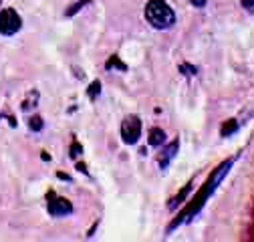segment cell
<instances>
[{
	"label": "cell",
	"mask_w": 254,
	"mask_h": 242,
	"mask_svg": "<svg viewBox=\"0 0 254 242\" xmlns=\"http://www.w3.org/2000/svg\"><path fill=\"white\" fill-rule=\"evenodd\" d=\"M234 162H236V158H230V160H226V162H222L214 172H212V176L206 180V184L202 186V190L196 194V198L194 200H190V204L182 210V214L170 224V228H168V232H172V230H176L180 224H184L186 220H190V218H194L198 212L204 208V204L208 202V198L216 192V188H218V184L222 180H224L226 176H228V172H230V168L234 166Z\"/></svg>",
	"instance_id": "cell-1"
},
{
	"label": "cell",
	"mask_w": 254,
	"mask_h": 242,
	"mask_svg": "<svg viewBox=\"0 0 254 242\" xmlns=\"http://www.w3.org/2000/svg\"><path fill=\"white\" fill-rule=\"evenodd\" d=\"M145 18L153 28L168 30L176 22V12L166 0H149L145 4Z\"/></svg>",
	"instance_id": "cell-2"
},
{
	"label": "cell",
	"mask_w": 254,
	"mask_h": 242,
	"mask_svg": "<svg viewBox=\"0 0 254 242\" xmlns=\"http://www.w3.org/2000/svg\"><path fill=\"white\" fill-rule=\"evenodd\" d=\"M22 28V18L14 8H4L0 10V35L12 37Z\"/></svg>",
	"instance_id": "cell-3"
},
{
	"label": "cell",
	"mask_w": 254,
	"mask_h": 242,
	"mask_svg": "<svg viewBox=\"0 0 254 242\" xmlns=\"http://www.w3.org/2000/svg\"><path fill=\"white\" fill-rule=\"evenodd\" d=\"M141 137V119L137 115H129L121 123V139L127 145H135Z\"/></svg>",
	"instance_id": "cell-4"
},
{
	"label": "cell",
	"mask_w": 254,
	"mask_h": 242,
	"mask_svg": "<svg viewBox=\"0 0 254 242\" xmlns=\"http://www.w3.org/2000/svg\"><path fill=\"white\" fill-rule=\"evenodd\" d=\"M47 210L53 218H65L69 214H73V204L67 198H61L55 192L47 194Z\"/></svg>",
	"instance_id": "cell-5"
},
{
	"label": "cell",
	"mask_w": 254,
	"mask_h": 242,
	"mask_svg": "<svg viewBox=\"0 0 254 242\" xmlns=\"http://www.w3.org/2000/svg\"><path fill=\"white\" fill-rule=\"evenodd\" d=\"M178 149H180V141H178V139H174L172 143H168V145L164 147V154H162V158H160V168H162V170H168V166L172 164V160H174L176 154H178Z\"/></svg>",
	"instance_id": "cell-6"
},
{
	"label": "cell",
	"mask_w": 254,
	"mask_h": 242,
	"mask_svg": "<svg viewBox=\"0 0 254 242\" xmlns=\"http://www.w3.org/2000/svg\"><path fill=\"white\" fill-rule=\"evenodd\" d=\"M164 141H166V133H164L162 127H151V129H149V135H147V143H149V145L160 147Z\"/></svg>",
	"instance_id": "cell-7"
},
{
	"label": "cell",
	"mask_w": 254,
	"mask_h": 242,
	"mask_svg": "<svg viewBox=\"0 0 254 242\" xmlns=\"http://www.w3.org/2000/svg\"><path fill=\"white\" fill-rule=\"evenodd\" d=\"M105 69H107V71H111V69H117V71L125 73V71H127V65L123 63V60H121L117 55H113V57H109V60L105 63Z\"/></svg>",
	"instance_id": "cell-8"
},
{
	"label": "cell",
	"mask_w": 254,
	"mask_h": 242,
	"mask_svg": "<svg viewBox=\"0 0 254 242\" xmlns=\"http://www.w3.org/2000/svg\"><path fill=\"white\" fill-rule=\"evenodd\" d=\"M236 131H238V121H236V119L226 121V123L222 125V129H220L222 137H230V135H232V133H236Z\"/></svg>",
	"instance_id": "cell-9"
},
{
	"label": "cell",
	"mask_w": 254,
	"mask_h": 242,
	"mask_svg": "<svg viewBox=\"0 0 254 242\" xmlns=\"http://www.w3.org/2000/svg\"><path fill=\"white\" fill-rule=\"evenodd\" d=\"M99 95H101V81H93L87 89V97H89V101H97Z\"/></svg>",
	"instance_id": "cell-10"
},
{
	"label": "cell",
	"mask_w": 254,
	"mask_h": 242,
	"mask_svg": "<svg viewBox=\"0 0 254 242\" xmlns=\"http://www.w3.org/2000/svg\"><path fill=\"white\" fill-rule=\"evenodd\" d=\"M91 4H93L91 0H81V2H75L73 6H69V10H65V16H69V18H71V16H75L79 10H83L85 6H91Z\"/></svg>",
	"instance_id": "cell-11"
},
{
	"label": "cell",
	"mask_w": 254,
	"mask_h": 242,
	"mask_svg": "<svg viewBox=\"0 0 254 242\" xmlns=\"http://www.w3.org/2000/svg\"><path fill=\"white\" fill-rule=\"evenodd\" d=\"M39 101V91H30V93L26 95V99L22 101V111H28L30 107H35Z\"/></svg>",
	"instance_id": "cell-12"
},
{
	"label": "cell",
	"mask_w": 254,
	"mask_h": 242,
	"mask_svg": "<svg viewBox=\"0 0 254 242\" xmlns=\"http://www.w3.org/2000/svg\"><path fill=\"white\" fill-rule=\"evenodd\" d=\"M190 190H192V184H188V186H186V188H184V190H182V192H180V194H178V196H176V198L172 200V204H170V208L174 210V208H176L178 204H182V202L186 200V196L190 194Z\"/></svg>",
	"instance_id": "cell-13"
},
{
	"label": "cell",
	"mask_w": 254,
	"mask_h": 242,
	"mask_svg": "<svg viewBox=\"0 0 254 242\" xmlns=\"http://www.w3.org/2000/svg\"><path fill=\"white\" fill-rule=\"evenodd\" d=\"M28 127H30V131H41V129L45 127V123H43V117H39V115L30 117V121H28Z\"/></svg>",
	"instance_id": "cell-14"
},
{
	"label": "cell",
	"mask_w": 254,
	"mask_h": 242,
	"mask_svg": "<svg viewBox=\"0 0 254 242\" xmlns=\"http://www.w3.org/2000/svg\"><path fill=\"white\" fill-rule=\"evenodd\" d=\"M81 154H83V147H81V143H79V141H73V143H71V149H69V156H71L73 160H77Z\"/></svg>",
	"instance_id": "cell-15"
},
{
	"label": "cell",
	"mask_w": 254,
	"mask_h": 242,
	"mask_svg": "<svg viewBox=\"0 0 254 242\" xmlns=\"http://www.w3.org/2000/svg\"><path fill=\"white\" fill-rule=\"evenodd\" d=\"M180 71H182L184 75H188V77H192V75H196V67H192V65H188V63L180 65Z\"/></svg>",
	"instance_id": "cell-16"
},
{
	"label": "cell",
	"mask_w": 254,
	"mask_h": 242,
	"mask_svg": "<svg viewBox=\"0 0 254 242\" xmlns=\"http://www.w3.org/2000/svg\"><path fill=\"white\" fill-rule=\"evenodd\" d=\"M242 6H244L248 12H254V0H242Z\"/></svg>",
	"instance_id": "cell-17"
},
{
	"label": "cell",
	"mask_w": 254,
	"mask_h": 242,
	"mask_svg": "<svg viewBox=\"0 0 254 242\" xmlns=\"http://www.w3.org/2000/svg\"><path fill=\"white\" fill-rule=\"evenodd\" d=\"M190 2H192L196 8H204L206 6V2H208V0H190Z\"/></svg>",
	"instance_id": "cell-18"
},
{
	"label": "cell",
	"mask_w": 254,
	"mask_h": 242,
	"mask_svg": "<svg viewBox=\"0 0 254 242\" xmlns=\"http://www.w3.org/2000/svg\"><path fill=\"white\" fill-rule=\"evenodd\" d=\"M77 170H79V172H83V174H89V172H87V168H85V164H77Z\"/></svg>",
	"instance_id": "cell-19"
},
{
	"label": "cell",
	"mask_w": 254,
	"mask_h": 242,
	"mask_svg": "<svg viewBox=\"0 0 254 242\" xmlns=\"http://www.w3.org/2000/svg\"><path fill=\"white\" fill-rule=\"evenodd\" d=\"M57 176H59V178H61V180H65V182H71V178H69V176H67V174H57Z\"/></svg>",
	"instance_id": "cell-20"
},
{
	"label": "cell",
	"mask_w": 254,
	"mask_h": 242,
	"mask_svg": "<svg viewBox=\"0 0 254 242\" xmlns=\"http://www.w3.org/2000/svg\"><path fill=\"white\" fill-rule=\"evenodd\" d=\"M0 4H2V0H0Z\"/></svg>",
	"instance_id": "cell-21"
}]
</instances>
